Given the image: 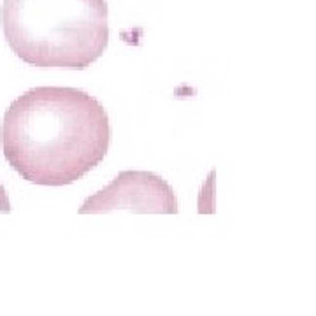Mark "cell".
<instances>
[{
    "mask_svg": "<svg viewBox=\"0 0 316 316\" xmlns=\"http://www.w3.org/2000/svg\"><path fill=\"white\" fill-rule=\"evenodd\" d=\"M118 211L143 215H176V194L172 186L158 174L147 170H123L105 188L86 198L77 213L105 215Z\"/></svg>",
    "mask_w": 316,
    "mask_h": 316,
    "instance_id": "3957f363",
    "label": "cell"
},
{
    "mask_svg": "<svg viewBox=\"0 0 316 316\" xmlns=\"http://www.w3.org/2000/svg\"><path fill=\"white\" fill-rule=\"evenodd\" d=\"M0 141L5 160L23 179L42 186L71 185L107 155L109 116L83 90L37 86L9 105Z\"/></svg>",
    "mask_w": 316,
    "mask_h": 316,
    "instance_id": "6da1fadb",
    "label": "cell"
},
{
    "mask_svg": "<svg viewBox=\"0 0 316 316\" xmlns=\"http://www.w3.org/2000/svg\"><path fill=\"white\" fill-rule=\"evenodd\" d=\"M105 0H4L0 23L13 53L39 69L84 71L109 42Z\"/></svg>",
    "mask_w": 316,
    "mask_h": 316,
    "instance_id": "7a4b0ae2",
    "label": "cell"
},
{
    "mask_svg": "<svg viewBox=\"0 0 316 316\" xmlns=\"http://www.w3.org/2000/svg\"><path fill=\"white\" fill-rule=\"evenodd\" d=\"M0 213H11V202H9L7 192L0 183Z\"/></svg>",
    "mask_w": 316,
    "mask_h": 316,
    "instance_id": "277c9868",
    "label": "cell"
}]
</instances>
